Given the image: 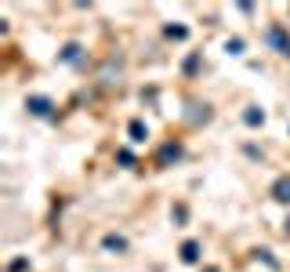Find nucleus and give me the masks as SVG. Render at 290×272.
<instances>
[{"label":"nucleus","instance_id":"1","mask_svg":"<svg viewBox=\"0 0 290 272\" xmlns=\"http://www.w3.org/2000/svg\"><path fill=\"white\" fill-rule=\"evenodd\" d=\"M269 44H272L279 55H290V40H286V33H283L279 26H272V29H269Z\"/></svg>","mask_w":290,"mask_h":272},{"label":"nucleus","instance_id":"2","mask_svg":"<svg viewBox=\"0 0 290 272\" xmlns=\"http://www.w3.org/2000/svg\"><path fill=\"white\" fill-rule=\"evenodd\" d=\"M26 109H29V112H36V116H48V112H51V102L36 95V98H29V102H26Z\"/></svg>","mask_w":290,"mask_h":272},{"label":"nucleus","instance_id":"3","mask_svg":"<svg viewBox=\"0 0 290 272\" xmlns=\"http://www.w3.org/2000/svg\"><path fill=\"white\" fill-rule=\"evenodd\" d=\"M272 196H276L279 203H290V178H279V182L272 185Z\"/></svg>","mask_w":290,"mask_h":272},{"label":"nucleus","instance_id":"4","mask_svg":"<svg viewBox=\"0 0 290 272\" xmlns=\"http://www.w3.org/2000/svg\"><path fill=\"white\" fill-rule=\"evenodd\" d=\"M182 258H185V261H199V243H196V240H189V243L182 247Z\"/></svg>","mask_w":290,"mask_h":272},{"label":"nucleus","instance_id":"5","mask_svg":"<svg viewBox=\"0 0 290 272\" xmlns=\"http://www.w3.org/2000/svg\"><path fill=\"white\" fill-rule=\"evenodd\" d=\"M105 251H127V240L123 236H105Z\"/></svg>","mask_w":290,"mask_h":272},{"label":"nucleus","instance_id":"6","mask_svg":"<svg viewBox=\"0 0 290 272\" xmlns=\"http://www.w3.org/2000/svg\"><path fill=\"white\" fill-rule=\"evenodd\" d=\"M243 120L251 124V127H258V124L265 120V112H258V109H247V116H243Z\"/></svg>","mask_w":290,"mask_h":272},{"label":"nucleus","instance_id":"7","mask_svg":"<svg viewBox=\"0 0 290 272\" xmlns=\"http://www.w3.org/2000/svg\"><path fill=\"white\" fill-rule=\"evenodd\" d=\"M145 134H149V131L142 127V120H135V124H131V138H135V142H145Z\"/></svg>","mask_w":290,"mask_h":272},{"label":"nucleus","instance_id":"8","mask_svg":"<svg viewBox=\"0 0 290 272\" xmlns=\"http://www.w3.org/2000/svg\"><path fill=\"white\" fill-rule=\"evenodd\" d=\"M225 51H229V55H243V40H239V36H236V40H229Z\"/></svg>","mask_w":290,"mask_h":272},{"label":"nucleus","instance_id":"9","mask_svg":"<svg viewBox=\"0 0 290 272\" xmlns=\"http://www.w3.org/2000/svg\"><path fill=\"white\" fill-rule=\"evenodd\" d=\"M167 36H174V40H185V26H167Z\"/></svg>","mask_w":290,"mask_h":272},{"label":"nucleus","instance_id":"10","mask_svg":"<svg viewBox=\"0 0 290 272\" xmlns=\"http://www.w3.org/2000/svg\"><path fill=\"white\" fill-rule=\"evenodd\" d=\"M76 51H80V48H76V44H69V48L62 51V58H65V62H73V58H76Z\"/></svg>","mask_w":290,"mask_h":272},{"label":"nucleus","instance_id":"11","mask_svg":"<svg viewBox=\"0 0 290 272\" xmlns=\"http://www.w3.org/2000/svg\"><path fill=\"white\" fill-rule=\"evenodd\" d=\"M207 272H218V268H207Z\"/></svg>","mask_w":290,"mask_h":272},{"label":"nucleus","instance_id":"12","mask_svg":"<svg viewBox=\"0 0 290 272\" xmlns=\"http://www.w3.org/2000/svg\"><path fill=\"white\" fill-rule=\"evenodd\" d=\"M286 232H290V221H286Z\"/></svg>","mask_w":290,"mask_h":272}]
</instances>
